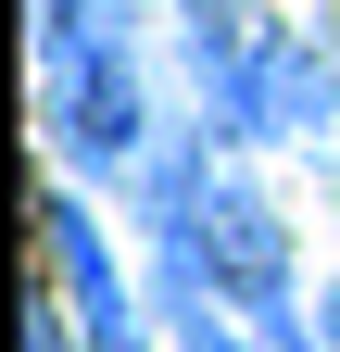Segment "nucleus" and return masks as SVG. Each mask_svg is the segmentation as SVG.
<instances>
[{
	"label": "nucleus",
	"mask_w": 340,
	"mask_h": 352,
	"mask_svg": "<svg viewBox=\"0 0 340 352\" xmlns=\"http://www.w3.org/2000/svg\"><path fill=\"white\" fill-rule=\"evenodd\" d=\"M38 113H51V151L89 176L151 164V76L126 0H38Z\"/></svg>",
	"instance_id": "f257e3e1"
},
{
	"label": "nucleus",
	"mask_w": 340,
	"mask_h": 352,
	"mask_svg": "<svg viewBox=\"0 0 340 352\" xmlns=\"http://www.w3.org/2000/svg\"><path fill=\"white\" fill-rule=\"evenodd\" d=\"M328 352H340V302H328Z\"/></svg>",
	"instance_id": "20e7f679"
},
{
	"label": "nucleus",
	"mask_w": 340,
	"mask_h": 352,
	"mask_svg": "<svg viewBox=\"0 0 340 352\" xmlns=\"http://www.w3.org/2000/svg\"><path fill=\"white\" fill-rule=\"evenodd\" d=\"M38 252H51V289L76 302V327H89V352H151V327H139V302H126V264L101 252V227H89V201H38Z\"/></svg>",
	"instance_id": "7ed1b4c3"
},
{
	"label": "nucleus",
	"mask_w": 340,
	"mask_h": 352,
	"mask_svg": "<svg viewBox=\"0 0 340 352\" xmlns=\"http://www.w3.org/2000/svg\"><path fill=\"white\" fill-rule=\"evenodd\" d=\"M265 38H277L265 0H177V13H164V51H177V76H189V101H202V126H215V139H227L252 63H265Z\"/></svg>",
	"instance_id": "f03ea898"
}]
</instances>
